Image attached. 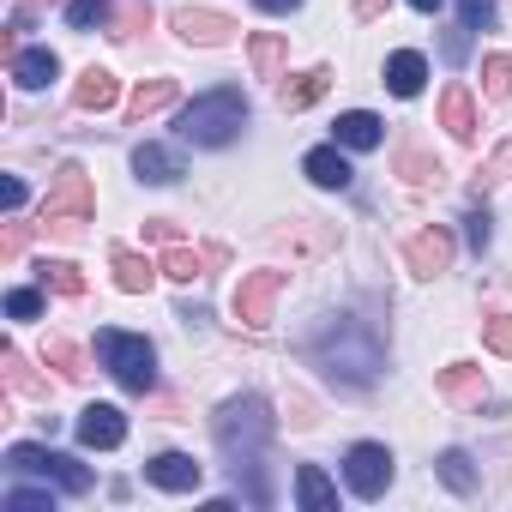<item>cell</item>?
I'll use <instances>...</instances> for the list:
<instances>
[{
  "label": "cell",
  "mask_w": 512,
  "mask_h": 512,
  "mask_svg": "<svg viewBox=\"0 0 512 512\" xmlns=\"http://www.w3.org/2000/svg\"><path fill=\"white\" fill-rule=\"evenodd\" d=\"M272 410H266V398H229L223 410H217V452L229 458V476L241 482V494L253 500V506H266L272 500V488H266V446H272Z\"/></svg>",
  "instance_id": "cell-1"
},
{
  "label": "cell",
  "mask_w": 512,
  "mask_h": 512,
  "mask_svg": "<svg viewBox=\"0 0 512 512\" xmlns=\"http://www.w3.org/2000/svg\"><path fill=\"white\" fill-rule=\"evenodd\" d=\"M314 362L344 386H368L380 374V338L356 320H326V332L314 338Z\"/></svg>",
  "instance_id": "cell-2"
},
{
  "label": "cell",
  "mask_w": 512,
  "mask_h": 512,
  "mask_svg": "<svg viewBox=\"0 0 512 512\" xmlns=\"http://www.w3.org/2000/svg\"><path fill=\"white\" fill-rule=\"evenodd\" d=\"M241 127H247V97H241L235 85H217V91L193 97V103L181 109V121H175V133H181L187 145H205V151L229 145Z\"/></svg>",
  "instance_id": "cell-3"
},
{
  "label": "cell",
  "mask_w": 512,
  "mask_h": 512,
  "mask_svg": "<svg viewBox=\"0 0 512 512\" xmlns=\"http://www.w3.org/2000/svg\"><path fill=\"white\" fill-rule=\"evenodd\" d=\"M91 217H97V187H91V175H85L79 163H61V169H55V187H49V199H43V229H49V235H79Z\"/></svg>",
  "instance_id": "cell-4"
},
{
  "label": "cell",
  "mask_w": 512,
  "mask_h": 512,
  "mask_svg": "<svg viewBox=\"0 0 512 512\" xmlns=\"http://www.w3.org/2000/svg\"><path fill=\"white\" fill-rule=\"evenodd\" d=\"M97 356L103 368L127 386V392H151L157 386V350L133 332H97Z\"/></svg>",
  "instance_id": "cell-5"
},
{
  "label": "cell",
  "mask_w": 512,
  "mask_h": 512,
  "mask_svg": "<svg viewBox=\"0 0 512 512\" xmlns=\"http://www.w3.org/2000/svg\"><path fill=\"white\" fill-rule=\"evenodd\" d=\"M7 470L49 476V482L67 488V494H85V488H91V470H85L79 458H67V452H49V446H13V452H7Z\"/></svg>",
  "instance_id": "cell-6"
},
{
  "label": "cell",
  "mask_w": 512,
  "mask_h": 512,
  "mask_svg": "<svg viewBox=\"0 0 512 512\" xmlns=\"http://www.w3.org/2000/svg\"><path fill=\"white\" fill-rule=\"evenodd\" d=\"M284 284H290L284 272H247V278L235 284V320H241L247 332H266V326H272V302H278Z\"/></svg>",
  "instance_id": "cell-7"
},
{
  "label": "cell",
  "mask_w": 512,
  "mask_h": 512,
  "mask_svg": "<svg viewBox=\"0 0 512 512\" xmlns=\"http://www.w3.org/2000/svg\"><path fill=\"white\" fill-rule=\"evenodd\" d=\"M344 476H350V488H356L362 500H380V494L392 488V452H386L380 440H362V446H350Z\"/></svg>",
  "instance_id": "cell-8"
},
{
  "label": "cell",
  "mask_w": 512,
  "mask_h": 512,
  "mask_svg": "<svg viewBox=\"0 0 512 512\" xmlns=\"http://www.w3.org/2000/svg\"><path fill=\"white\" fill-rule=\"evenodd\" d=\"M121 440H127V416H121L115 404H85V416H79V446L115 452Z\"/></svg>",
  "instance_id": "cell-9"
},
{
  "label": "cell",
  "mask_w": 512,
  "mask_h": 512,
  "mask_svg": "<svg viewBox=\"0 0 512 512\" xmlns=\"http://www.w3.org/2000/svg\"><path fill=\"white\" fill-rule=\"evenodd\" d=\"M175 31H181L187 43H199V49H217V43H229L241 25L223 19V13H211V7H181V13H175Z\"/></svg>",
  "instance_id": "cell-10"
},
{
  "label": "cell",
  "mask_w": 512,
  "mask_h": 512,
  "mask_svg": "<svg viewBox=\"0 0 512 512\" xmlns=\"http://www.w3.org/2000/svg\"><path fill=\"white\" fill-rule=\"evenodd\" d=\"M404 260H410L416 278H440V272L452 266V235H446V229H422V235H410V253H404Z\"/></svg>",
  "instance_id": "cell-11"
},
{
  "label": "cell",
  "mask_w": 512,
  "mask_h": 512,
  "mask_svg": "<svg viewBox=\"0 0 512 512\" xmlns=\"http://www.w3.org/2000/svg\"><path fill=\"white\" fill-rule=\"evenodd\" d=\"M302 175H308L314 187H338V193L356 181V169H350L344 145H320V151H308V157H302Z\"/></svg>",
  "instance_id": "cell-12"
},
{
  "label": "cell",
  "mask_w": 512,
  "mask_h": 512,
  "mask_svg": "<svg viewBox=\"0 0 512 512\" xmlns=\"http://www.w3.org/2000/svg\"><path fill=\"white\" fill-rule=\"evenodd\" d=\"M145 476H151L157 488H169V494H193L205 470H199V464H193L187 452H157V458L145 464Z\"/></svg>",
  "instance_id": "cell-13"
},
{
  "label": "cell",
  "mask_w": 512,
  "mask_h": 512,
  "mask_svg": "<svg viewBox=\"0 0 512 512\" xmlns=\"http://www.w3.org/2000/svg\"><path fill=\"white\" fill-rule=\"evenodd\" d=\"M115 97H121V85H115V73H109V67H85V73H79V85H73V103H79L85 115L115 109Z\"/></svg>",
  "instance_id": "cell-14"
},
{
  "label": "cell",
  "mask_w": 512,
  "mask_h": 512,
  "mask_svg": "<svg viewBox=\"0 0 512 512\" xmlns=\"http://www.w3.org/2000/svg\"><path fill=\"white\" fill-rule=\"evenodd\" d=\"M326 85H332V73L326 67H308V73H296V79H278V103L296 115V109H314L320 97H326Z\"/></svg>",
  "instance_id": "cell-15"
},
{
  "label": "cell",
  "mask_w": 512,
  "mask_h": 512,
  "mask_svg": "<svg viewBox=\"0 0 512 512\" xmlns=\"http://www.w3.org/2000/svg\"><path fill=\"white\" fill-rule=\"evenodd\" d=\"M440 398L446 404H482V392H488V380H482V368H470V362H452V368H440Z\"/></svg>",
  "instance_id": "cell-16"
},
{
  "label": "cell",
  "mask_w": 512,
  "mask_h": 512,
  "mask_svg": "<svg viewBox=\"0 0 512 512\" xmlns=\"http://www.w3.org/2000/svg\"><path fill=\"white\" fill-rule=\"evenodd\" d=\"M422 85H428V61H422L416 49H398V55L386 61V91H392V97H416Z\"/></svg>",
  "instance_id": "cell-17"
},
{
  "label": "cell",
  "mask_w": 512,
  "mask_h": 512,
  "mask_svg": "<svg viewBox=\"0 0 512 512\" xmlns=\"http://www.w3.org/2000/svg\"><path fill=\"white\" fill-rule=\"evenodd\" d=\"M247 55H253V73H260V79H284L290 43H284L278 31H253V37H247Z\"/></svg>",
  "instance_id": "cell-18"
},
{
  "label": "cell",
  "mask_w": 512,
  "mask_h": 512,
  "mask_svg": "<svg viewBox=\"0 0 512 512\" xmlns=\"http://www.w3.org/2000/svg\"><path fill=\"white\" fill-rule=\"evenodd\" d=\"M440 127H446L452 139H476V103H470L464 85H446V97H440Z\"/></svg>",
  "instance_id": "cell-19"
},
{
  "label": "cell",
  "mask_w": 512,
  "mask_h": 512,
  "mask_svg": "<svg viewBox=\"0 0 512 512\" xmlns=\"http://www.w3.org/2000/svg\"><path fill=\"white\" fill-rule=\"evenodd\" d=\"M133 169H139V181H151V187L181 181V157H175L169 145H139V151H133Z\"/></svg>",
  "instance_id": "cell-20"
},
{
  "label": "cell",
  "mask_w": 512,
  "mask_h": 512,
  "mask_svg": "<svg viewBox=\"0 0 512 512\" xmlns=\"http://www.w3.org/2000/svg\"><path fill=\"white\" fill-rule=\"evenodd\" d=\"M338 145L344 151H374L380 145V115H368V109H350V115H338Z\"/></svg>",
  "instance_id": "cell-21"
},
{
  "label": "cell",
  "mask_w": 512,
  "mask_h": 512,
  "mask_svg": "<svg viewBox=\"0 0 512 512\" xmlns=\"http://www.w3.org/2000/svg\"><path fill=\"white\" fill-rule=\"evenodd\" d=\"M109 266H115V284H121L127 296H145V290H151V278L163 272V266L139 260V253H127V247H115V253H109Z\"/></svg>",
  "instance_id": "cell-22"
},
{
  "label": "cell",
  "mask_w": 512,
  "mask_h": 512,
  "mask_svg": "<svg viewBox=\"0 0 512 512\" xmlns=\"http://www.w3.org/2000/svg\"><path fill=\"white\" fill-rule=\"evenodd\" d=\"M55 73H61V61H55L49 49H19V55H13V79H19L25 91H43Z\"/></svg>",
  "instance_id": "cell-23"
},
{
  "label": "cell",
  "mask_w": 512,
  "mask_h": 512,
  "mask_svg": "<svg viewBox=\"0 0 512 512\" xmlns=\"http://www.w3.org/2000/svg\"><path fill=\"white\" fill-rule=\"evenodd\" d=\"M296 500H302L308 512H332V506H338V488L326 482L320 464H302V470H296Z\"/></svg>",
  "instance_id": "cell-24"
},
{
  "label": "cell",
  "mask_w": 512,
  "mask_h": 512,
  "mask_svg": "<svg viewBox=\"0 0 512 512\" xmlns=\"http://www.w3.org/2000/svg\"><path fill=\"white\" fill-rule=\"evenodd\" d=\"M169 103H175V79H151V85H139V91H133L127 115H133V121H151V115H163Z\"/></svg>",
  "instance_id": "cell-25"
},
{
  "label": "cell",
  "mask_w": 512,
  "mask_h": 512,
  "mask_svg": "<svg viewBox=\"0 0 512 512\" xmlns=\"http://www.w3.org/2000/svg\"><path fill=\"white\" fill-rule=\"evenodd\" d=\"M434 470H440V482H446L452 494H476V470H470V452H458V446H446Z\"/></svg>",
  "instance_id": "cell-26"
},
{
  "label": "cell",
  "mask_w": 512,
  "mask_h": 512,
  "mask_svg": "<svg viewBox=\"0 0 512 512\" xmlns=\"http://www.w3.org/2000/svg\"><path fill=\"white\" fill-rule=\"evenodd\" d=\"M205 266H211V260H205V253H193V247H169V253H163V278H175V284H193Z\"/></svg>",
  "instance_id": "cell-27"
},
{
  "label": "cell",
  "mask_w": 512,
  "mask_h": 512,
  "mask_svg": "<svg viewBox=\"0 0 512 512\" xmlns=\"http://www.w3.org/2000/svg\"><path fill=\"white\" fill-rule=\"evenodd\" d=\"M398 175H404L410 187H440L446 169H440L434 157H422V151H398Z\"/></svg>",
  "instance_id": "cell-28"
},
{
  "label": "cell",
  "mask_w": 512,
  "mask_h": 512,
  "mask_svg": "<svg viewBox=\"0 0 512 512\" xmlns=\"http://www.w3.org/2000/svg\"><path fill=\"white\" fill-rule=\"evenodd\" d=\"M37 272H43V290H61V296H85V278H79V266H73V260H43Z\"/></svg>",
  "instance_id": "cell-29"
},
{
  "label": "cell",
  "mask_w": 512,
  "mask_h": 512,
  "mask_svg": "<svg viewBox=\"0 0 512 512\" xmlns=\"http://www.w3.org/2000/svg\"><path fill=\"white\" fill-rule=\"evenodd\" d=\"M43 362H55L67 380H79V374H85V356H79V344H67V338H49V344H43Z\"/></svg>",
  "instance_id": "cell-30"
},
{
  "label": "cell",
  "mask_w": 512,
  "mask_h": 512,
  "mask_svg": "<svg viewBox=\"0 0 512 512\" xmlns=\"http://www.w3.org/2000/svg\"><path fill=\"white\" fill-rule=\"evenodd\" d=\"M500 181H512V139H506L482 169H476V193H488V187H500Z\"/></svg>",
  "instance_id": "cell-31"
},
{
  "label": "cell",
  "mask_w": 512,
  "mask_h": 512,
  "mask_svg": "<svg viewBox=\"0 0 512 512\" xmlns=\"http://www.w3.org/2000/svg\"><path fill=\"white\" fill-rule=\"evenodd\" d=\"M482 91L488 97H512V61L506 55H488L482 61Z\"/></svg>",
  "instance_id": "cell-32"
},
{
  "label": "cell",
  "mask_w": 512,
  "mask_h": 512,
  "mask_svg": "<svg viewBox=\"0 0 512 512\" xmlns=\"http://www.w3.org/2000/svg\"><path fill=\"white\" fill-rule=\"evenodd\" d=\"M67 25H73V31H97V25H109V0H73V7H67Z\"/></svg>",
  "instance_id": "cell-33"
},
{
  "label": "cell",
  "mask_w": 512,
  "mask_h": 512,
  "mask_svg": "<svg viewBox=\"0 0 512 512\" xmlns=\"http://www.w3.org/2000/svg\"><path fill=\"white\" fill-rule=\"evenodd\" d=\"M482 344H488L494 356H512V314H488V320H482Z\"/></svg>",
  "instance_id": "cell-34"
},
{
  "label": "cell",
  "mask_w": 512,
  "mask_h": 512,
  "mask_svg": "<svg viewBox=\"0 0 512 512\" xmlns=\"http://www.w3.org/2000/svg\"><path fill=\"white\" fill-rule=\"evenodd\" d=\"M0 506H7V512H55V494H43V488H13Z\"/></svg>",
  "instance_id": "cell-35"
},
{
  "label": "cell",
  "mask_w": 512,
  "mask_h": 512,
  "mask_svg": "<svg viewBox=\"0 0 512 512\" xmlns=\"http://www.w3.org/2000/svg\"><path fill=\"white\" fill-rule=\"evenodd\" d=\"M0 362H7V380H13V386H19V392H43V386H37V374H31V368H25V356H19V350H13V344H7V350H0Z\"/></svg>",
  "instance_id": "cell-36"
},
{
  "label": "cell",
  "mask_w": 512,
  "mask_h": 512,
  "mask_svg": "<svg viewBox=\"0 0 512 512\" xmlns=\"http://www.w3.org/2000/svg\"><path fill=\"white\" fill-rule=\"evenodd\" d=\"M458 19H464V31H488L494 25V0H458Z\"/></svg>",
  "instance_id": "cell-37"
},
{
  "label": "cell",
  "mask_w": 512,
  "mask_h": 512,
  "mask_svg": "<svg viewBox=\"0 0 512 512\" xmlns=\"http://www.w3.org/2000/svg\"><path fill=\"white\" fill-rule=\"evenodd\" d=\"M7 314L13 320H37L43 314V296L37 290H7Z\"/></svg>",
  "instance_id": "cell-38"
},
{
  "label": "cell",
  "mask_w": 512,
  "mask_h": 512,
  "mask_svg": "<svg viewBox=\"0 0 512 512\" xmlns=\"http://www.w3.org/2000/svg\"><path fill=\"white\" fill-rule=\"evenodd\" d=\"M115 25H121L115 37H133L139 25H151V7H145V0H127V7H121V19H115Z\"/></svg>",
  "instance_id": "cell-39"
},
{
  "label": "cell",
  "mask_w": 512,
  "mask_h": 512,
  "mask_svg": "<svg viewBox=\"0 0 512 512\" xmlns=\"http://www.w3.org/2000/svg\"><path fill=\"white\" fill-rule=\"evenodd\" d=\"M25 241H31V229L25 223H7V229H0V260H19Z\"/></svg>",
  "instance_id": "cell-40"
},
{
  "label": "cell",
  "mask_w": 512,
  "mask_h": 512,
  "mask_svg": "<svg viewBox=\"0 0 512 512\" xmlns=\"http://www.w3.org/2000/svg\"><path fill=\"white\" fill-rule=\"evenodd\" d=\"M464 235H470V247L482 253V247H488V211H470V217H464Z\"/></svg>",
  "instance_id": "cell-41"
},
{
  "label": "cell",
  "mask_w": 512,
  "mask_h": 512,
  "mask_svg": "<svg viewBox=\"0 0 512 512\" xmlns=\"http://www.w3.org/2000/svg\"><path fill=\"white\" fill-rule=\"evenodd\" d=\"M0 205H7V211H19V205H25V181H19V175L0 181Z\"/></svg>",
  "instance_id": "cell-42"
},
{
  "label": "cell",
  "mask_w": 512,
  "mask_h": 512,
  "mask_svg": "<svg viewBox=\"0 0 512 512\" xmlns=\"http://www.w3.org/2000/svg\"><path fill=\"white\" fill-rule=\"evenodd\" d=\"M145 235H151V241H175V223H169V217H151Z\"/></svg>",
  "instance_id": "cell-43"
},
{
  "label": "cell",
  "mask_w": 512,
  "mask_h": 512,
  "mask_svg": "<svg viewBox=\"0 0 512 512\" xmlns=\"http://www.w3.org/2000/svg\"><path fill=\"white\" fill-rule=\"evenodd\" d=\"M392 0H356V19H386Z\"/></svg>",
  "instance_id": "cell-44"
},
{
  "label": "cell",
  "mask_w": 512,
  "mask_h": 512,
  "mask_svg": "<svg viewBox=\"0 0 512 512\" xmlns=\"http://www.w3.org/2000/svg\"><path fill=\"white\" fill-rule=\"evenodd\" d=\"M253 7H266V13H296L302 0H253Z\"/></svg>",
  "instance_id": "cell-45"
},
{
  "label": "cell",
  "mask_w": 512,
  "mask_h": 512,
  "mask_svg": "<svg viewBox=\"0 0 512 512\" xmlns=\"http://www.w3.org/2000/svg\"><path fill=\"white\" fill-rule=\"evenodd\" d=\"M410 7H416V13H440V7H446V0H410Z\"/></svg>",
  "instance_id": "cell-46"
},
{
  "label": "cell",
  "mask_w": 512,
  "mask_h": 512,
  "mask_svg": "<svg viewBox=\"0 0 512 512\" xmlns=\"http://www.w3.org/2000/svg\"><path fill=\"white\" fill-rule=\"evenodd\" d=\"M25 7H43V0H25Z\"/></svg>",
  "instance_id": "cell-47"
}]
</instances>
